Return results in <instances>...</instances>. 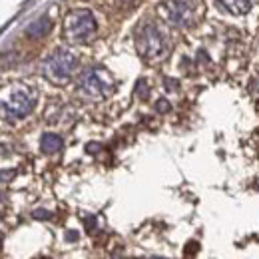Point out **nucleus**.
<instances>
[{"instance_id": "6e6552de", "label": "nucleus", "mask_w": 259, "mask_h": 259, "mask_svg": "<svg viewBox=\"0 0 259 259\" xmlns=\"http://www.w3.org/2000/svg\"><path fill=\"white\" fill-rule=\"evenodd\" d=\"M50 28H52L50 18H48V16H42V18L34 20L32 24L26 28V34L32 36V38H42V36H46V34L50 32Z\"/></svg>"}, {"instance_id": "9b49d317", "label": "nucleus", "mask_w": 259, "mask_h": 259, "mask_svg": "<svg viewBox=\"0 0 259 259\" xmlns=\"http://www.w3.org/2000/svg\"><path fill=\"white\" fill-rule=\"evenodd\" d=\"M32 218H36V220H50L52 218V213L50 211H46V209H36V211H32Z\"/></svg>"}, {"instance_id": "0eeeda50", "label": "nucleus", "mask_w": 259, "mask_h": 259, "mask_svg": "<svg viewBox=\"0 0 259 259\" xmlns=\"http://www.w3.org/2000/svg\"><path fill=\"white\" fill-rule=\"evenodd\" d=\"M40 148L44 154H56L62 150V138L58 134H44L40 140Z\"/></svg>"}, {"instance_id": "39448f33", "label": "nucleus", "mask_w": 259, "mask_h": 259, "mask_svg": "<svg viewBox=\"0 0 259 259\" xmlns=\"http://www.w3.org/2000/svg\"><path fill=\"white\" fill-rule=\"evenodd\" d=\"M36 104V92L28 86H14L2 98V108L10 118H24L32 112Z\"/></svg>"}, {"instance_id": "f257e3e1", "label": "nucleus", "mask_w": 259, "mask_h": 259, "mask_svg": "<svg viewBox=\"0 0 259 259\" xmlns=\"http://www.w3.org/2000/svg\"><path fill=\"white\" fill-rule=\"evenodd\" d=\"M136 48H138V54L148 62H160L169 52V44L165 36L160 32L158 26L150 22L142 24V28L136 34Z\"/></svg>"}, {"instance_id": "ddd939ff", "label": "nucleus", "mask_w": 259, "mask_h": 259, "mask_svg": "<svg viewBox=\"0 0 259 259\" xmlns=\"http://www.w3.org/2000/svg\"><path fill=\"white\" fill-rule=\"evenodd\" d=\"M156 110L163 114V112H167V110H169V104H167L165 100H158V104H156Z\"/></svg>"}, {"instance_id": "423d86ee", "label": "nucleus", "mask_w": 259, "mask_h": 259, "mask_svg": "<svg viewBox=\"0 0 259 259\" xmlns=\"http://www.w3.org/2000/svg\"><path fill=\"white\" fill-rule=\"evenodd\" d=\"M165 18L174 26H192L199 16V6L195 0H165Z\"/></svg>"}, {"instance_id": "f8f14e48", "label": "nucleus", "mask_w": 259, "mask_h": 259, "mask_svg": "<svg viewBox=\"0 0 259 259\" xmlns=\"http://www.w3.org/2000/svg\"><path fill=\"white\" fill-rule=\"evenodd\" d=\"M84 224H86V229H88V231H94V229H96V218H94V215H88V218L84 220Z\"/></svg>"}, {"instance_id": "20e7f679", "label": "nucleus", "mask_w": 259, "mask_h": 259, "mask_svg": "<svg viewBox=\"0 0 259 259\" xmlns=\"http://www.w3.org/2000/svg\"><path fill=\"white\" fill-rule=\"evenodd\" d=\"M76 56L66 50V48H58L46 62H44V76L54 82V84H64L72 78L74 68H76Z\"/></svg>"}, {"instance_id": "9d476101", "label": "nucleus", "mask_w": 259, "mask_h": 259, "mask_svg": "<svg viewBox=\"0 0 259 259\" xmlns=\"http://www.w3.org/2000/svg\"><path fill=\"white\" fill-rule=\"evenodd\" d=\"M136 94H138V98H142V100H146V98H148L150 88H148L146 80H138V84H136Z\"/></svg>"}, {"instance_id": "7ed1b4c3", "label": "nucleus", "mask_w": 259, "mask_h": 259, "mask_svg": "<svg viewBox=\"0 0 259 259\" xmlns=\"http://www.w3.org/2000/svg\"><path fill=\"white\" fill-rule=\"evenodd\" d=\"M78 88L88 98H106L114 90V80L106 70L100 68H86L78 78Z\"/></svg>"}, {"instance_id": "1a4fd4ad", "label": "nucleus", "mask_w": 259, "mask_h": 259, "mask_svg": "<svg viewBox=\"0 0 259 259\" xmlns=\"http://www.w3.org/2000/svg\"><path fill=\"white\" fill-rule=\"evenodd\" d=\"M231 14H245L251 10V0H220Z\"/></svg>"}, {"instance_id": "f03ea898", "label": "nucleus", "mask_w": 259, "mask_h": 259, "mask_svg": "<svg viewBox=\"0 0 259 259\" xmlns=\"http://www.w3.org/2000/svg\"><path fill=\"white\" fill-rule=\"evenodd\" d=\"M96 34L94 14L86 8L72 10L64 20V38L68 42H86Z\"/></svg>"}, {"instance_id": "4468645a", "label": "nucleus", "mask_w": 259, "mask_h": 259, "mask_svg": "<svg viewBox=\"0 0 259 259\" xmlns=\"http://www.w3.org/2000/svg\"><path fill=\"white\" fill-rule=\"evenodd\" d=\"M66 239H68V241H76V239H78V231H72V229H70L68 235H66Z\"/></svg>"}]
</instances>
